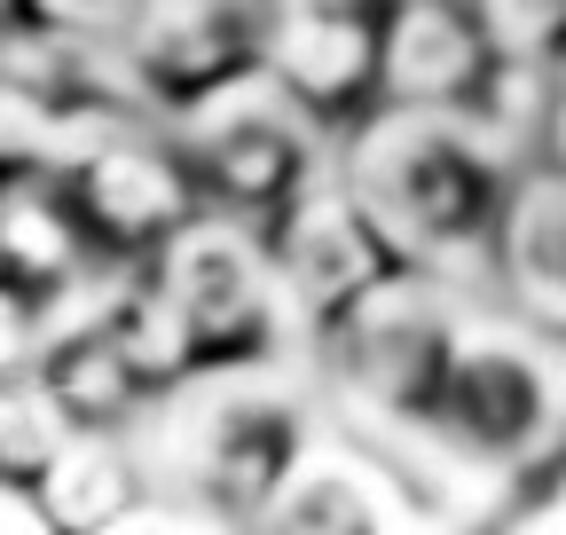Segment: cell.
Listing matches in <instances>:
<instances>
[{
  "mask_svg": "<svg viewBox=\"0 0 566 535\" xmlns=\"http://www.w3.org/2000/svg\"><path fill=\"white\" fill-rule=\"evenodd\" d=\"M331 166L394 260L480 292L527 150L464 103H370L354 126H338Z\"/></svg>",
  "mask_w": 566,
  "mask_h": 535,
  "instance_id": "6da1fadb",
  "label": "cell"
},
{
  "mask_svg": "<svg viewBox=\"0 0 566 535\" xmlns=\"http://www.w3.org/2000/svg\"><path fill=\"white\" fill-rule=\"evenodd\" d=\"M323 426L307 363H229L181 370L134 426V449L166 496V520L260 527L300 449Z\"/></svg>",
  "mask_w": 566,
  "mask_h": 535,
  "instance_id": "7a4b0ae2",
  "label": "cell"
},
{
  "mask_svg": "<svg viewBox=\"0 0 566 535\" xmlns=\"http://www.w3.org/2000/svg\"><path fill=\"white\" fill-rule=\"evenodd\" d=\"M566 457V339L520 307L472 292L441 401L417 441H401L409 473H441L449 489L512 496L551 481Z\"/></svg>",
  "mask_w": 566,
  "mask_h": 535,
  "instance_id": "3957f363",
  "label": "cell"
},
{
  "mask_svg": "<svg viewBox=\"0 0 566 535\" xmlns=\"http://www.w3.org/2000/svg\"><path fill=\"white\" fill-rule=\"evenodd\" d=\"M472 284L433 276V268H378L363 292H346L315 331H307V378L323 410L363 426L378 441H417L441 401L457 331H464Z\"/></svg>",
  "mask_w": 566,
  "mask_h": 535,
  "instance_id": "277c9868",
  "label": "cell"
},
{
  "mask_svg": "<svg viewBox=\"0 0 566 535\" xmlns=\"http://www.w3.org/2000/svg\"><path fill=\"white\" fill-rule=\"evenodd\" d=\"M158 347L181 370H229V363H307V323L292 292L275 284L268 244L244 221L189 213L142 268H126Z\"/></svg>",
  "mask_w": 566,
  "mask_h": 535,
  "instance_id": "5b68a950",
  "label": "cell"
},
{
  "mask_svg": "<svg viewBox=\"0 0 566 535\" xmlns=\"http://www.w3.org/2000/svg\"><path fill=\"white\" fill-rule=\"evenodd\" d=\"M158 126H166V143L181 158V181L197 197V213H221V221H244V229L283 213L338 158V134L307 103H292L268 72H244L229 87H212L205 103H189Z\"/></svg>",
  "mask_w": 566,
  "mask_h": 535,
  "instance_id": "8992f818",
  "label": "cell"
},
{
  "mask_svg": "<svg viewBox=\"0 0 566 535\" xmlns=\"http://www.w3.org/2000/svg\"><path fill=\"white\" fill-rule=\"evenodd\" d=\"M48 174L63 189V213H71V229H80L87 260H103V268H142L197 213V197L181 181V158L166 143V126L142 118V111L80 134V143H71Z\"/></svg>",
  "mask_w": 566,
  "mask_h": 535,
  "instance_id": "52a82bcc",
  "label": "cell"
},
{
  "mask_svg": "<svg viewBox=\"0 0 566 535\" xmlns=\"http://www.w3.org/2000/svg\"><path fill=\"white\" fill-rule=\"evenodd\" d=\"M394 0H260V72L331 134L378 103Z\"/></svg>",
  "mask_w": 566,
  "mask_h": 535,
  "instance_id": "ba28073f",
  "label": "cell"
},
{
  "mask_svg": "<svg viewBox=\"0 0 566 535\" xmlns=\"http://www.w3.org/2000/svg\"><path fill=\"white\" fill-rule=\"evenodd\" d=\"M118 80L142 118H174L260 72V0H142L118 32Z\"/></svg>",
  "mask_w": 566,
  "mask_h": 535,
  "instance_id": "9c48e42d",
  "label": "cell"
},
{
  "mask_svg": "<svg viewBox=\"0 0 566 535\" xmlns=\"http://www.w3.org/2000/svg\"><path fill=\"white\" fill-rule=\"evenodd\" d=\"M417 520L433 512L417 504V473L401 464V449L323 410L315 441L300 449L260 527H417Z\"/></svg>",
  "mask_w": 566,
  "mask_h": 535,
  "instance_id": "30bf717a",
  "label": "cell"
},
{
  "mask_svg": "<svg viewBox=\"0 0 566 535\" xmlns=\"http://www.w3.org/2000/svg\"><path fill=\"white\" fill-rule=\"evenodd\" d=\"M260 244H268V268H275V284L292 292V307H300L307 331H315L346 292H363L378 268H394L386 237L370 229L363 206H354V189L338 181V166H331L315 189H300L283 213H268V221H260Z\"/></svg>",
  "mask_w": 566,
  "mask_h": 535,
  "instance_id": "8fae6325",
  "label": "cell"
},
{
  "mask_svg": "<svg viewBox=\"0 0 566 535\" xmlns=\"http://www.w3.org/2000/svg\"><path fill=\"white\" fill-rule=\"evenodd\" d=\"M495 55L472 0H394L378 103H464L480 111L495 87Z\"/></svg>",
  "mask_w": 566,
  "mask_h": 535,
  "instance_id": "7c38bea8",
  "label": "cell"
},
{
  "mask_svg": "<svg viewBox=\"0 0 566 535\" xmlns=\"http://www.w3.org/2000/svg\"><path fill=\"white\" fill-rule=\"evenodd\" d=\"M480 292L504 300V307H520L527 323H543V331L566 339V166L527 158Z\"/></svg>",
  "mask_w": 566,
  "mask_h": 535,
  "instance_id": "4fadbf2b",
  "label": "cell"
},
{
  "mask_svg": "<svg viewBox=\"0 0 566 535\" xmlns=\"http://www.w3.org/2000/svg\"><path fill=\"white\" fill-rule=\"evenodd\" d=\"M142 0H0V32L71 40V48H118Z\"/></svg>",
  "mask_w": 566,
  "mask_h": 535,
  "instance_id": "5bb4252c",
  "label": "cell"
}]
</instances>
